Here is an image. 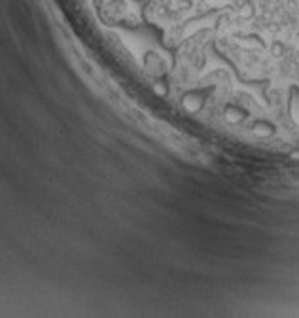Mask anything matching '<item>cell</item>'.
Returning a JSON list of instances; mask_svg holds the SVG:
<instances>
[{
	"label": "cell",
	"mask_w": 299,
	"mask_h": 318,
	"mask_svg": "<svg viewBox=\"0 0 299 318\" xmlns=\"http://www.w3.org/2000/svg\"><path fill=\"white\" fill-rule=\"evenodd\" d=\"M254 133H260V135H271V133H274V127H271V125H263V123H255Z\"/></svg>",
	"instance_id": "cell-2"
},
{
	"label": "cell",
	"mask_w": 299,
	"mask_h": 318,
	"mask_svg": "<svg viewBox=\"0 0 299 318\" xmlns=\"http://www.w3.org/2000/svg\"><path fill=\"white\" fill-rule=\"evenodd\" d=\"M290 116L295 123L299 125V89L292 88L290 89Z\"/></svg>",
	"instance_id": "cell-1"
}]
</instances>
